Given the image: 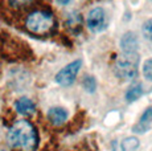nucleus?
Returning <instances> with one entry per match:
<instances>
[{"label":"nucleus","mask_w":152,"mask_h":151,"mask_svg":"<svg viewBox=\"0 0 152 151\" xmlns=\"http://www.w3.org/2000/svg\"><path fill=\"white\" fill-rule=\"evenodd\" d=\"M0 151H3V150H0Z\"/></svg>","instance_id":"obj_17"},{"label":"nucleus","mask_w":152,"mask_h":151,"mask_svg":"<svg viewBox=\"0 0 152 151\" xmlns=\"http://www.w3.org/2000/svg\"><path fill=\"white\" fill-rule=\"evenodd\" d=\"M82 85H83V88L86 89V92L93 93V92L95 90V86H97V84H95L94 77H90V76H86V77L83 78Z\"/></svg>","instance_id":"obj_14"},{"label":"nucleus","mask_w":152,"mask_h":151,"mask_svg":"<svg viewBox=\"0 0 152 151\" xmlns=\"http://www.w3.org/2000/svg\"><path fill=\"white\" fill-rule=\"evenodd\" d=\"M15 107H16L17 113H20L23 115H32L34 113V110H36L33 101L27 97H23L20 100H17L16 103H15Z\"/></svg>","instance_id":"obj_9"},{"label":"nucleus","mask_w":152,"mask_h":151,"mask_svg":"<svg viewBox=\"0 0 152 151\" xmlns=\"http://www.w3.org/2000/svg\"><path fill=\"white\" fill-rule=\"evenodd\" d=\"M121 48L123 53H136L139 48V40L134 32H127L121 39Z\"/></svg>","instance_id":"obj_6"},{"label":"nucleus","mask_w":152,"mask_h":151,"mask_svg":"<svg viewBox=\"0 0 152 151\" xmlns=\"http://www.w3.org/2000/svg\"><path fill=\"white\" fill-rule=\"evenodd\" d=\"M8 142L11 147L21 151H34L39 146V134L32 122L19 119L8 130Z\"/></svg>","instance_id":"obj_1"},{"label":"nucleus","mask_w":152,"mask_h":151,"mask_svg":"<svg viewBox=\"0 0 152 151\" xmlns=\"http://www.w3.org/2000/svg\"><path fill=\"white\" fill-rule=\"evenodd\" d=\"M25 25L33 33L45 34L53 28L54 17L50 12H46V11H36L27 17Z\"/></svg>","instance_id":"obj_3"},{"label":"nucleus","mask_w":152,"mask_h":151,"mask_svg":"<svg viewBox=\"0 0 152 151\" xmlns=\"http://www.w3.org/2000/svg\"><path fill=\"white\" fill-rule=\"evenodd\" d=\"M87 27L91 32H101L106 27V15L102 8H93L86 17Z\"/></svg>","instance_id":"obj_5"},{"label":"nucleus","mask_w":152,"mask_h":151,"mask_svg":"<svg viewBox=\"0 0 152 151\" xmlns=\"http://www.w3.org/2000/svg\"><path fill=\"white\" fill-rule=\"evenodd\" d=\"M139 54L138 53H122L116 59L114 70L122 80H132L138 74Z\"/></svg>","instance_id":"obj_2"},{"label":"nucleus","mask_w":152,"mask_h":151,"mask_svg":"<svg viewBox=\"0 0 152 151\" xmlns=\"http://www.w3.org/2000/svg\"><path fill=\"white\" fill-rule=\"evenodd\" d=\"M151 125H152V106L147 107V109L144 110L142 117L139 118L138 123L134 126V131L138 133V134H143V133L148 131Z\"/></svg>","instance_id":"obj_7"},{"label":"nucleus","mask_w":152,"mask_h":151,"mask_svg":"<svg viewBox=\"0 0 152 151\" xmlns=\"http://www.w3.org/2000/svg\"><path fill=\"white\" fill-rule=\"evenodd\" d=\"M48 118L56 126H61L68 119V111L62 107H52L48 111Z\"/></svg>","instance_id":"obj_8"},{"label":"nucleus","mask_w":152,"mask_h":151,"mask_svg":"<svg viewBox=\"0 0 152 151\" xmlns=\"http://www.w3.org/2000/svg\"><path fill=\"white\" fill-rule=\"evenodd\" d=\"M81 66H82L81 60H75L73 62L68 64L65 68H62L56 74V82L61 86H70L75 81V77H77Z\"/></svg>","instance_id":"obj_4"},{"label":"nucleus","mask_w":152,"mask_h":151,"mask_svg":"<svg viewBox=\"0 0 152 151\" xmlns=\"http://www.w3.org/2000/svg\"><path fill=\"white\" fill-rule=\"evenodd\" d=\"M142 94H143V86L140 85V84H136V85L131 86V88L127 90V93H126V98H127V101L132 102V101H136L138 98L142 97Z\"/></svg>","instance_id":"obj_10"},{"label":"nucleus","mask_w":152,"mask_h":151,"mask_svg":"<svg viewBox=\"0 0 152 151\" xmlns=\"http://www.w3.org/2000/svg\"><path fill=\"white\" fill-rule=\"evenodd\" d=\"M122 151H135L139 147V141L135 136H130V138H126L122 142Z\"/></svg>","instance_id":"obj_11"},{"label":"nucleus","mask_w":152,"mask_h":151,"mask_svg":"<svg viewBox=\"0 0 152 151\" xmlns=\"http://www.w3.org/2000/svg\"><path fill=\"white\" fill-rule=\"evenodd\" d=\"M142 70H143V76H144L148 81H152V59H148L144 61Z\"/></svg>","instance_id":"obj_13"},{"label":"nucleus","mask_w":152,"mask_h":151,"mask_svg":"<svg viewBox=\"0 0 152 151\" xmlns=\"http://www.w3.org/2000/svg\"><path fill=\"white\" fill-rule=\"evenodd\" d=\"M72 0H57V3H60L61 5H68Z\"/></svg>","instance_id":"obj_16"},{"label":"nucleus","mask_w":152,"mask_h":151,"mask_svg":"<svg viewBox=\"0 0 152 151\" xmlns=\"http://www.w3.org/2000/svg\"><path fill=\"white\" fill-rule=\"evenodd\" d=\"M142 32L145 39L152 41V19H148L144 21V24L142 27Z\"/></svg>","instance_id":"obj_12"},{"label":"nucleus","mask_w":152,"mask_h":151,"mask_svg":"<svg viewBox=\"0 0 152 151\" xmlns=\"http://www.w3.org/2000/svg\"><path fill=\"white\" fill-rule=\"evenodd\" d=\"M33 1L34 0H10V4L13 8H23V7H27V5L32 4Z\"/></svg>","instance_id":"obj_15"}]
</instances>
